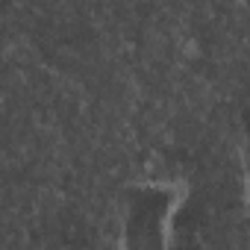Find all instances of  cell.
<instances>
[{"label":"cell","instance_id":"1","mask_svg":"<svg viewBox=\"0 0 250 250\" xmlns=\"http://www.w3.org/2000/svg\"><path fill=\"white\" fill-rule=\"evenodd\" d=\"M191 197L188 180L147 177L124 191L121 238L124 250H165L174 244V221Z\"/></svg>","mask_w":250,"mask_h":250}]
</instances>
